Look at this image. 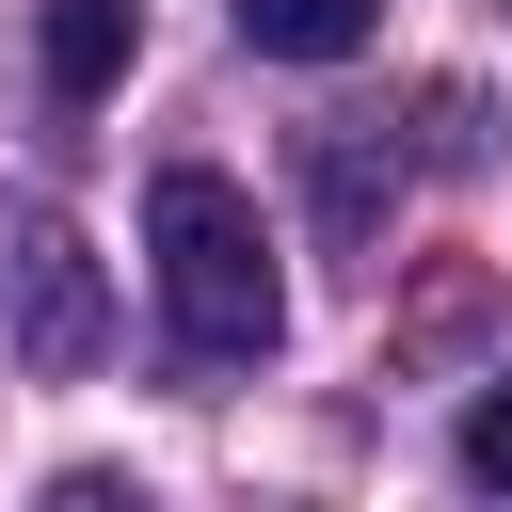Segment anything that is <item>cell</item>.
<instances>
[{
    "mask_svg": "<svg viewBox=\"0 0 512 512\" xmlns=\"http://www.w3.org/2000/svg\"><path fill=\"white\" fill-rule=\"evenodd\" d=\"M144 256H160V320H176V352H192V368H256V352L288 336L272 224H256V192H240V176L176 160V176L144 192Z\"/></svg>",
    "mask_w": 512,
    "mask_h": 512,
    "instance_id": "cell-1",
    "label": "cell"
},
{
    "mask_svg": "<svg viewBox=\"0 0 512 512\" xmlns=\"http://www.w3.org/2000/svg\"><path fill=\"white\" fill-rule=\"evenodd\" d=\"M16 352H32V368H96V352H112L96 256H80L64 224H32V240H16Z\"/></svg>",
    "mask_w": 512,
    "mask_h": 512,
    "instance_id": "cell-2",
    "label": "cell"
},
{
    "mask_svg": "<svg viewBox=\"0 0 512 512\" xmlns=\"http://www.w3.org/2000/svg\"><path fill=\"white\" fill-rule=\"evenodd\" d=\"M304 192H320V240H368L384 192H400V144L368 112H336V128H304Z\"/></svg>",
    "mask_w": 512,
    "mask_h": 512,
    "instance_id": "cell-3",
    "label": "cell"
},
{
    "mask_svg": "<svg viewBox=\"0 0 512 512\" xmlns=\"http://www.w3.org/2000/svg\"><path fill=\"white\" fill-rule=\"evenodd\" d=\"M384 32V0H240V48H272V64H352Z\"/></svg>",
    "mask_w": 512,
    "mask_h": 512,
    "instance_id": "cell-4",
    "label": "cell"
},
{
    "mask_svg": "<svg viewBox=\"0 0 512 512\" xmlns=\"http://www.w3.org/2000/svg\"><path fill=\"white\" fill-rule=\"evenodd\" d=\"M48 80L64 96H112L128 80V0H48Z\"/></svg>",
    "mask_w": 512,
    "mask_h": 512,
    "instance_id": "cell-5",
    "label": "cell"
},
{
    "mask_svg": "<svg viewBox=\"0 0 512 512\" xmlns=\"http://www.w3.org/2000/svg\"><path fill=\"white\" fill-rule=\"evenodd\" d=\"M448 448H464V480H480V496H512V384H480Z\"/></svg>",
    "mask_w": 512,
    "mask_h": 512,
    "instance_id": "cell-6",
    "label": "cell"
},
{
    "mask_svg": "<svg viewBox=\"0 0 512 512\" xmlns=\"http://www.w3.org/2000/svg\"><path fill=\"white\" fill-rule=\"evenodd\" d=\"M416 112H432V128H416V144H432V160H480V96H464V80H432V96H416Z\"/></svg>",
    "mask_w": 512,
    "mask_h": 512,
    "instance_id": "cell-7",
    "label": "cell"
}]
</instances>
